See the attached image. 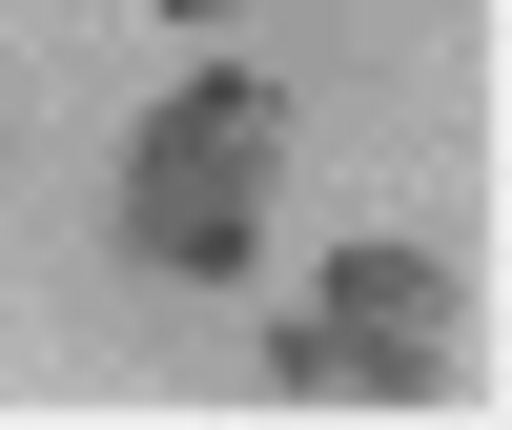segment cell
Wrapping results in <instances>:
<instances>
[{
	"mask_svg": "<svg viewBox=\"0 0 512 430\" xmlns=\"http://www.w3.org/2000/svg\"><path fill=\"white\" fill-rule=\"evenodd\" d=\"M287 144H308V103H287L267 62L164 82L144 144H123V246H144L164 287H246L267 267V205H287Z\"/></svg>",
	"mask_w": 512,
	"mask_h": 430,
	"instance_id": "6da1fadb",
	"label": "cell"
},
{
	"mask_svg": "<svg viewBox=\"0 0 512 430\" xmlns=\"http://www.w3.org/2000/svg\"><path fill=\"white\" fill-rule=\"evenodd\" d=\"M451 369H472V308H451L431 246H328L308 308L267 328V390L287 410H451Z\"/></svg>",
	"mask_w": 512,
	"mask_h": 430,
	"instance_id": "7a4b0ae2",
	"label": "cell"
},
{
	"mask_svg": "<svg viewBox=\"0 0 512 430\" xmlns=\"http://www.w3.org/2000/svg\"><path fill=\"white\" fill-rule=\"evenodd\" d=\"M164 21H246V0H164Z\"/></svg>",
	"mask_w": 512,
	"mask_h": 430,
	"instance_id": "3957f363",
	"label": "cell"
}]
</instances>
